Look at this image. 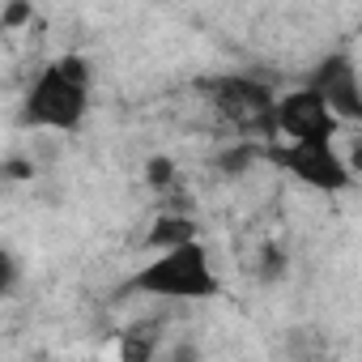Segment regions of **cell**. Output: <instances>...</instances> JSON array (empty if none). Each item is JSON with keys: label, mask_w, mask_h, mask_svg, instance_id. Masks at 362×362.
Segmentation results:
<instances>
[{"label": "cell", "mask_w": 362, "mask_h": 362, "mask_svg": "<svg viewBox=\"0 0 362 362\" xmlns=\"http://www.w3.org/2000/svg\"><path fill=\"white\" fill-rule=\"evenodd\" d=\"M124 294H145V298H162V303H214V298H222V277L201 239L188 247L149 256L124 281Z\"/></svg>", "instance_id": "cell-2"}, {"label": "cell", "mask_w": 362, "mask_h": 362, "mask_svg": "<svg viewBox=\"0 0 362 362\" xmlns=\"http://www.w3.org/2000/svg\"><path fill=\"white\" fill-rule=\"evenodd\" d=\"M162 362H205V354L197 341H175V345H166Z\"/></svg>", "instance_id": "cell-15"}, {"label": "cell", "mask_w": 362, "mask_h": 362, "mask_svg": "<svg viewBox=\"0 0 362 362\" xmlns=\"http://www.w3.org/2000/svg\"><path fill=\"white\" fill-rule=\"evenodd\" d=\"M26 22H35V5H26V0H9V5H0V30H5V35L22 30Z\"/></svg>", "instance_id": "cell-13"}, {"label": "cell", "mask_w": 362, "mask_h": 362, "mask_svg": "<svg viewBox=\"0 0 362 362\" xmlns=\"http://www.w3.org/2000/svg\"><path fill=\"white\" fill-rule=\"evenodd\" d=\"M286 349H290L294 362H315V354H320V332H315V328H294V332L286 337Z\"/></svg>", "instance_id": "cell-12"}, {"label": "cell", "mask_w": 362, "mask_h": 362, "mask_svg": "<svg viewBox=\"0 0 362 362\" xmlns=\"http://www.w3.org/2000/svg\"><path fill=\"white\" fill-rule=\"evenodd\" d=\"M264 162L286 170L294 184H303L311 192H324V197L349 192L358 184V175L349 170L341 145H286V141H273V145H264Z\"/></svg>", "instance_id": "cell-4"}, {"label": "cell", "mask_w": 362, "mask_h": 362, "mask_svg": "<svg viewBox=\"0 0 362 362\" xmlns=\"http://www.w3.org/2000/svg\"><path fill=\"white\" fill-rule=\"evenodd\" d=\"M307 86L328 103V111L341 119V128H362V73H358L354 56L328 52L324 60H315Z\"/></svg>", "instance_id": "cell-6"}, {"label": "cell", "mask_w": 362, "mask_h": 362, "mask_svg": "<svg viewBox=\"0 0 362 362\" xmlns=\"http://www.w3.org/2000/svg\"><path fill=\"white\" fill-rule=\"evenodd\" d=\"M197 90L209 98L214 115L239 132V141H264L273 145L277 136V98L269 81L252 77V73H226V77H205L197 81Z\"/></svg>", "instance_id": "cell-3"}, {"label": "cell", "mask_w": 362, "mask_h": 362, "mask_svg": "<svg viewBox=\"0 0 362 362\" xmlns=\"http://www.w3.org/2000/svg\"><path fill=\"white\" fill-rule=\"evenodd\" d=\"M153 256L158 252H175V247H188V243H201V226H197V218L192 214H175V209H162L153 222H149V230H145V239H141Z\"/></svg>", "instance_id": "cell-7"}, {"label": "cell", "mask_w": 362, "mask_h": 362, "mask_svg": "<svg viewBox=\"0 0 362 362\" xmlns=\"http://www.w3.org/2000/svg\"><path fill=\"white\" fill-rule=\"evenodd\" d=\"M90 86H94V64L81 52H64L39 69L22 98V124L39 132H81L90 115Z\"/></svg>", "instance_id": "cell-1"}, {"label": "cell", "mask_w": 362, "mask_h": 362, "mask_svg": "<svg viewBox=\"0 0 362 362\" xmlns=\"http://www.w3.org/2000/svg\"><path fill=\"white\" fill-rule=\"evenodd\" d=\"M252 277H256V286H281V281L290 277V247L277 243V239H264V243L256 247Z\"/></svg>", "instance_id": "cell-9"}, {"label": "cell", "mask_w": 362, "mask_h": 362, "mask_svg": "<svg viewBox=\"0 0 362 362\" xmlns=\"http://www.w3.org/2000/svg\"><path fill=\"white\" fill-rule=\"evenodd\" d=\"M5 175H9V179H30V175H35V162H26V158H9V162H5Z\"/></svg>", "instance_id": "cell-17"}, {"label": "cell", "mask_w": 362, "mask_h": 362, "mask_svg": "<svg viewBox=\"0 0 362 362\" xmlns=\"http://www.w3.org/2000/svg\"><path fill=\"white\" fill-rule=\"evenodd\" d=\"M18 286H22V264H18L13 247H5L0 252V290H5V298H13Z\"/></svg>", "instance_id": "cell-14"}, {"label": "cell", "mask_w": 362, "mask_h": 362, "mask_svg": "<svg viewBox=\"0 0 362 362\" xmlns=\"http://www.w3.org/2000/svg\"><path fill=\"white\" fill-rule=\"evenodd\" d=\"M162 328L141 320V324H128L115 341V358L119 362H162Z\"/></svg>", "instance_id": "cell-8"}, {"label": "cell", "mask_w": 362, "mask_h": 362, "mask_svg": "<svg viewBox=\"0 0 362 362\" xmlns=\"http://www.w3.org/2000/svg\"><path fill=\"white\" fill-rule=\"evenodd\" d=\"M145 188L153 197H162V201H175V192H179V162L166 158V153H153L145 162Z\"/></svg>", "instance_id": "cell-11"}, {"label": "cell", "mask_w": 362, "mask_h": 362, "mask_svg": "<svg viewBox=\"0 0 362 362\" xmlns=\"http://www.w3.org/2000/svg\"><path fill=\"white\" fill-rule=\"evenodd\" d=\"M341 153H345V162H349V170H354V175H362V128H354V132L345 136V145H341Z\"/></svg>", "instance_id": "cell-16"}, {"label": "cell", "mask_w": 362, "mask_h": 362, "mask_svg": "<svg viewBox=\"0 0 362 362\" xmlns=\"http://www.w3.org/2000/svg\"><path fill=\"white\" fill-rule=\"evenodd\" d=\"M277 136L286 145H337L341 119L311 86H294L277 98Z\"/></svg>", "instance_id": "cell-5"}, {"label": "cell", "mask_w": 362, "mask_h": 362, "mask_svg": "<svg viewBox=\"0 0 362 362\" xmlns=\"http://www.w3.org/2000/svg\"><path fill=\"white\" fill-rule=\"evenodd\" d=\"M252 162H264V145H260V141H235V145H226V149L214 158V170H218L222 179H239V175H247Z\"/></svg>", "instance_id": "cell-10"}]
</instances>
